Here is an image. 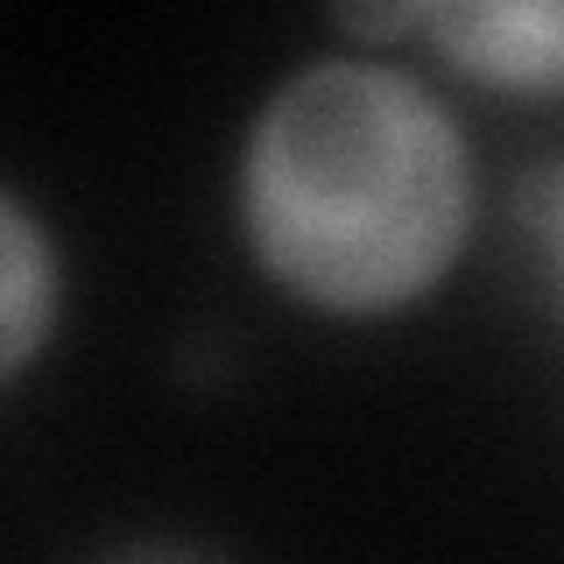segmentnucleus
<instances>
[{
  "label": "nucleus",
  "mask_w": 564,
  "mask_h": 564,
  "mask_svg": "<svg viewBox=\"0 0 564 564\" xmlns=\"http://www.w3.org/2000/svg\"><path fill=\"white\" fill-rule=\"evenodd\" d=\"M50 296H57V261L35 234L22 198H0V375H22L29 352L43 346Z\"/></svg>",
  "instance_id": "nucleus-3"
},
{
  "label": "nucleus",
  "mask_w": 564,
  "mask_h": 564,
  "mask_svg": "<svg viewBox=\"0 0 564 564\" xmlns=\"http://www.w3.org/2000/svg\"><path fill=\"white\" fill-rule=\"evenodd\" d=\"M466 219V141L395 64H304L247 134V247L269 282L317 311L367 317L423 296L452 269Z\"/></svg>",
  "instance_id": "nucleus-1"
},
{
  "label": "nucleus",
  "mask_w": 564,
  "mask_h": 564,
  "mask_svg": "<svg viewBox=\"0 0 564 564\" xmlns=\"http://www.w3.org/2000/svg\"><path fill=\"white\" fill-rule=\"evenodd\" d=\"M416 35L458 70L516 93H564V0H494V8H416Z\"/></svg>",
  "instance_id": "nucleus-2"
},
{
  "label": "nucleus",
  "mask_w": 564,
  "mask_h": 564,
  "mask_svg": "<svg viewBox=\"0 0 564 564\" xmlns=\"http://www.w3.org/2000/svg\"><path fill=\"white\" fill-rule=\"evenodd\" d=\"M551 247H557V275H564V184H557V212H551Z\"/></svg>",
  "instance_id": "nucleus-5"
},
{
  "label": "nucleus",
  "mask_w": 564,
  "mask_h": 564,
  "mask_svg": "<svg viewBox=\"0 0 564 564\" xmlns=\"http://www.w3.org/2000/svg\"><path fill=\"white\" fill-rule=\"evenodd\" d=\"M106 564H212V557L176 551V543H134V551H120V557H106Z\"/></svg>",
  "instance_id": "nucleus-4"
}]
</instances>
